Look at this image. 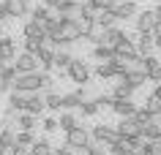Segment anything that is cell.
Instances as JSON below:
<instances>
[{
  "instance_id": "cell-8",
  "label": "cell",
  "mask_w": 161,
  "mask_h": 155,
  "mask_svg": "<svg viewBox=\"0 0 161 155\" xmlns=\"http://www.w3.org/2000/svg\"><path fill=\"white\" fill-rule=\"evenodd\" d=\"M115 57L118 60H126V63H139V54L134 49V38H126L115 46Z\"/></svg>"
},
{
  "instance_id": "cell-13",
  "label": "cell",
  "mask_w": 161,
  "mask_h": 155,
  "mask_svg": "<svg viewBox=\"0 0 161 155\" xmlns=\"http://www.w3.org/2000/svg\"><path fill=\"white\" fill-rule=\"evenodd\" d=\"M109 11H112V17H115V22H118V19H128V17H134V14H139L136 3H131V0H126V3H115Z\"/></svg>"
},
{
  "instance_id": "cell-4",
  "label": "cell",
  "mask_w": 161,
  "mask_h": 155,
  "mask_svg": "<svg viewBox=\"0 0 161 155\" xmlns=\"http://www.w3.org/2000/svg\"><path fill=\"white\" fill-rule=\"evenodd\" d=\"M115 131H118L120 139H142V136H139V133H142V125L134 120V114H131V117H123L120 125H118Z\"/></svg>"
},
{
  "instance_id": "cell-10",
  "label": "cell",
  "mask_w": 161,
  "mask_h": 155,
  "mask_svg": "<svg viewBox=\"0 0 161 155\" xmlns=\"http://www.w3.org/2000/svg\"><path fill=\"white\" fill-rule=\"evenodd\" d=\"M98 38H101V44H98V46H109V49H115V46H118L120 41H126L128 35L123 33L120 27H107V30H104V33L98 35Z\"/></svg>"
},
{
  "instance_id": "cell-29",
  "label": "cell",
  "mask_w": 161,
  "mask_h": 155,
  "mask_svg": "<svg viewBox=\"0 0 161 155\" xmlns=\"http://www.w3.org/2000/svg\"><path fill=\"white\" fill-rule=\"evenodd\" d=\"M93 54H96V60H101V63H112L115 60V49H109V46H96Z\"/></svg>"
},
{
  "instance_id": "cell-34",
  "label": "cell",
  "mask_w": 161,
  "mask_h": 155,
  "mask_svg": "<svg viewBox=\"0 0 161 155\" xmlns=\"http://www.w3.org/2000/svg\"><path fill=\"white\" fill-rule=\"evenodd\" d=\"M79 109H82V114H85V117H93V114L98 112V106H96V101H85L82 106H79Z\"/></svg>"
},
{
  "instance_id": "cell-36",
  "label": "cell",
  "mask_w": 161,
  "mask_h": 155,
  "mask_svg": "<svg viewBox=\"0 0 161 155\" xmlns=\"http://www.w3.org/2000/svg\"><path fill=\"white\" fill-rule=\"evenodd\" d=\"M41 46H44V44H38V41H27V38H25V52H27V54H36Z\"/></svg>"
},
{
  "instance_id": "cell-9",
  "label": "cell",
  "mask_w": 161,
  "mask_h": 155,
  "mask_svg": "<svg viewBox=\"0 0 161 155\" xmlns=\"http://www.w3.org/2000/svg\"><path fill=\"white\" fill-rule=\"evenodd\" d=\"M93 139L98 142V144H107V147H112V144H118V131L115 128H109V125H96L93 128Z\"/></svg>"
},
{
  "instance_id": "cell-20",
  "label": "cell",
  "mask_w": 161,
  "mask_h": 155,
  "mask_svg": "<svg viewBox=\"0 0 161 155\" xmlns=\"http://www.w3.org/2000/svg\"><path fill=\"white\" fill-rule=\"evenodd\" d=\"M120 82H126V85L131 87V90H136V87H139V85H145V82H147V76H145V74H142V71H139V68H131V71H128V74H126V76L120 79Z\"/></svg>"
},
{
  "instance_id": "cell-39",
  "label": "cell",
  "mask_w": 161,
  "mask_h": 155,
  "mask_svg": "<svg viewBox=\"0 0 161 155\" xmlns=\"http://www.w3.org/2000/svg\"><path fill=\"white\" fill-rule=\"evenodd\" d=\"M82 152H85V155H107V152H104V150H98V147H96V144H87L85 150H82Z\"/></svg>"
},
{
  "instance_id": "cell-21",
  "label": "cell",
  "mask_w": 161,
  "mask_h": 155,
  "mask_svg": "<svg viewBox=\"0 0 161 155\" xmlns=\"http://www.w3.org/2000/svg\"><path fill=\"white\" fill-rule=\"evenodd\" d=\"M36 60L41 63L44 74H47V71H49V68H55V65H52V60H55V52H52L49 46H41V49L36 52Z\"/></svg>"
},
{
  "instance_id": "cell-6",
  "label": "cell",
  "mask_w": 161,
  "mask_h": 155,
  "mask_svg": "<svg viewBox=\"0 0 161 155\" xmlns=\"http://www.w3.org/2000/svg\"><path fill=\"white\" fill-rule=\"evenodd\" d=\"M0 8L6 14V19L8 17H25L27 11H30V0H3Z\"/></svg>"
},
{
  "instance_id": "cell-18",
  "label": "cell",
  "mask_w": 161,
  "mask_h": 155,
  "mask_svg": "<svg viewBox=\"0 0 161 155\" xmlns=\"http://www.w3.org/2000/svg\"><path fill=\"white\" fill-rule=\"evenodd\" d=\"M55 8H58L60 17H76V14H79V8H82V3H76V0H60Z\"/></svg>"
},
{
  "instance_id": "cell-45",
  "label": "cell",
  "mask_w": 161,
  "mask_h": 155,
  "mask_svg": "<svg viewBox=\"0 0 161 155\" xmlns=\"http://www.w3.org/2000/svg\"><path fill=\"white\" fill-rule=\"evenodd\" d=\"M3 19H6V14H3V8H0V22H3Z\"/></svg>"
},
{
  "instance_id": "cell-41",
  "label": "cell",
  "mask_w": 161,
  "mask_h": 155,
  "mask_svg": "<svg viewBox=\"0 0 161 155\" xmlns=\"http://www.w3.org/2000/svg\"><path fill=\"white\" fill-rule=\"evenodd\" d=\"M58 3H60V0H41V6H44V8H55Z\"/></svg>"
},
{
  "instance_id": "cell-16",
  "label": "cell",
  "mask_w": 161,
  "mask_h": 155,
  "mask_svg": "<svg viewBox=\"0 0 161 155\" xmlns=\"http://www.w3.org/2000/svg\"><path fill=\"white\" fill-rule=\"evenodd\" d=\"M82 103H85V93L76 90V93H68L60 98V109H79Z\"/></svg>"
},
{
  "instance_id": "cell-32",
  "label": "cell",
  "mask_w": 161,
  "mask_h": 155,
  "mask_svg": "<svg viewBox=\"0 0 161 155\" xmlns=\"http://www.w3.org/2000/svg\"><path fill=\"white\" fill-rule=\"evenodd\" d=\"M33 128H36V117H30V114H19V131L33 133Z\"/></svg>"
},
{
  "instance_id": "cell-30",
  "label": "cell",
  "mask_w": 161,
  "mask_h": 155,
  "mask_svg": "<svg viewBox=\"0 0 161 155\" xmlns=\"http://www.w3.org/2000/svg\"><path fill=\"white\" fill-rule=\"evenodd\" d=\"M71 60H74V57H71L68 52H55V60H52V65L63 71V68H68V65H71Z\"/></svg>"
},
{
  "instance_id": "cell-19",
  "label": "cell",
  "mask_w": 161,
  "mask_h": 155,
  "mask_svg": "<svg viewBox=\"0 0 161 155\" xmlns=\"http://www.w3.org/2000/svg\"><path fill=\"white\" fill-rule=\"evenodd\" d=\"M27 98H30V95L11 93V98H8V112H11V114H14V112H22V114H25V112H27Z\"/></svg>"
},
{
  "instance_id": "cell-27",
  "label": "cell",
  "mask_w": 161,
  "mask_h": 155,
  "mask_svg": "<svg viewBox=\"0 0 161 155\" xmlns=\"http://www.w3.org/2000/svg\"><path fill=\"white\" fill-rule=\"evenodd\" d=\"M27 152L30 155H52V150H49V142H47V139H36L33 147H30Z\"/></svg>"
},
{
  "instance_id": "cell-22",
  "label": "cell",
  "mask_w": 161,
  "mask_h": 155,
  "mask_svg": "<svg viewBox=\"0 0 161 155\" xmlns=\"http://www.w3.org/2000/svg\"><path fill=\"white\" fill-rule=\"evenodd\" d=\"M112 112H118L120 117H131V114L136 112V106L134 103H131V98H128V101H115V98H112V106H109Z\"/></svg>"
},
{
  "instance_id": "cell-28",
  "label": "cell",
  "mask_w": 161,
  "mask_h": 155,
  "mask_svg": "<svg viewBox=\"0 0 161 155\" xmlns=\"http://www.w3.org/2000/svg\"><path fill=\"white\" fill-rule=\"evenodd\" d=\"M58 128L60 131H63V133H68V131H74L76 128V117H74V114H60V120H58Z\"/></svg>"
},
{
  "instance_id": "cell-37",
  "label": "cell",
  "mask_w": 161,
  "mask_h": 155,
  "mask_svg": "<svg viewBox=\"0 0 161 155\" xmlns=\"http://www.w3.org/2000/svg\"><path fill=\"white\" fill-rule=\"evenodd\" d=\"M44 131H47V133H52V131H58V120H55V117H47V120H44V125H41Z\"/></svg>"
},
{
  "instance_id": "cell-3",
  "label": "cell",
  "mask_w": 161,
  "mask_h": 155,
  "mask_svg": "<svg viewBox=\"0 0 161 155\" xmlns=\"http://www.w3.org/2000/svg\"><path fill=\"white\" fill-rule=\"evenodd\" d=\"M11 68L17 71V76L19 74H36V71H38V60H36V54L22 52V54L14 57V65H11Z\"/></svg>"
},
{
  "instance_id": "cell-46",
  "label": "cell",
  "mask_w": 161,
  "mask_h": 155,
  "mask_svg": "<svg viewBox=\"0 0 161 155\" xmlns=\"http://www.w3.org/2000/svg\"><path fill=\"white\" fill-rule=\"evenodd\" d=\"M0 68H3V63H0Z\"/></svg>"
},
{
  "instance_id": "cell-2",
  "label": "cell",
  "mask_w": 161,
  "mask_h": 155,
  "mask_svg": "<svg viewBox=\"0 0 161 155\" xmlns=\"http://www.w3.org/2000/svg\"><path fill=\"white\" fill-rule=\"evenodd\" d=\"M139 65H142V74L147 76V82H158L161 85V60H156L153 54H147V57H139Z\"/></svg>"
},
{
  "instance_id": "cell-24",
  "label": "cell",
  "mask_w": 161,
  "mask_h": 155,
  "mask_svg": "<svg viewBox=\"0 0 161 155\" xmlns=\"http://www.w3.org/2000/svg\"><path fill=\"white\" fill-rule=\"evenodd\" d=\"M14 79H17V71L11 68V65H3L0 68V90H8Z\"/></svg>"
},
{
  "instance_id": "cell-42",
  "label": "cell",
  "mask_w": 161,
  "mask_h": 155,
  "mask_svg": "<svg viewBox=\"0 0 161 155\" xmlns=\"http://www.w3.org/2000/svg\"><path fill=\"white\" fill-rule=\"evenodd\" d=\"M153 17H156V25H161V6H156V8H153Z\"/></svg>"
},
{
  "instance_id": "cell-12",
  "label": "cell",
  "mask_w": 161,
  "mask_h": 155,
  "mask_svg": "<svg viewBox=\"0 0 161 155\" xmlns=\"http://www.w3.org/2000/svg\"><path fill=\"white\" fill-rule=\"evenodd\" d=\"M66 71H68V76H71V82H79V85L90 79V68H87L82 60H76V57L71 60V65H68Z\"/></svg>"
},
{
  "instance_id": "cell-44",
  "label": "cell",
  "mask_w": 161,
  "mask_h": 155,
  "mask_svg": "<svg viewBox=\"0 0 161 155\" xmlns=\"http://www.w3.org/2000/svg\"><path fill=\"white\" fill-rule=\"evenodd\" d=\"M14 155H30V152H27V150H17Z\"/></svg>"
},
{
  "instance_id": "cell-33",
  "label": "cell",
  "mask_w": 161,
  "mask_h": 155,
  "mask_svg": "<svg viewBox=\"0 0 161 155\" xmlns=\"http://www.w3.org/2000/svg\"><path fill=\"white\" fill-rule=\"evenodd\" d=\"M60 98H63V95L49 93L47 98H44V109H55V112H58V109H60Z\"/></svg>"
},
{
  "instance_id": "cell-25",
  "label": "cell",
  "mask_w": 161,
  "mask_h": 155,
  "mask_svg": "<svg viewBox=\"0 0 161 155\" xmlns=\"http://www.w3.org/2000/svg\"><path fill=\"white\" fill-rule=\"evenodd\" d=\"M41 112H44V98L41 95H30V98H27V112L25 114L36 117V114H41Z\"/></svg>"
},
{
  "instance_id": "cell-14",
  "label": "cell",
  "mask_w": 161,
  "mask_h": 155,
  "mask_svg": "<svg viewBox=\"0 0 161 155\" xmlns=\"http://www.w3.org/2000/svg\"><path fill=\"white\" fill-rule=\"evenodd\" d=\"M25 38L27 41H38V44H47V35H44V27H41V22H27L25 25Z\"/></svg>"
},
{
  "instance_id": "cell-15",
  "label": "cell",
  "mask_w": 161,
  "mask_h": 155,
  "mask_svg": "<svg viewBox=\"0 0 161 155\" xmlns=\"http://www.w3.org/2000/svg\"><path fill=\"white\" fill-rule=\"evenodd\" d=\"M134 49H136L139 57H147V54L153 52V35L150 33H139V35H136V41H134Z\"/></svg>"
},
{
  "instance_id": "cell-43",
  "label": "cell",
  "mask_w": 161,
  "mask_h": 155,
  "mask_svg": "<svg viewBox=\"0 0 161 155\" xmlns=\"http://www.w3.org/2000/svg\"><path fill=\"white\" fill-rule=\"evenodd\" d=\"M52 155H74V152H71L68 147H60V150H55V152H52Z\"/></svg>"
},
{
  "instance_id": "cell-11",
  "label": "cell",
  "mask_w": 161,
  "mask_h": 155,
  "mask_svg": "<svg viewBox=\"0 0 161 155\" xmlns=\"http://www.w3.org/2000/svg\"><path fill=\"white\" fill-rule=\"evenodd\" d=\"M156 17H153V8H145L136 14V33H153L156 30Z\"/></svg>"
},
{
  "instance_id": "cell-17",
  "label": "cell",
  "mask_w": 161,
  "mask_h": 155,
  "mask_svg": "<svg viewBox=\"0 0 161 155\" xmlns=\"http://www.w3.org/2000/svg\"><path fill=\"white\" fill-rule=\"evenodd\" d=\"M14 57H17V49H14V38L3 35V38H0V63L14 60Z\"/></svg>"
},
{
  "instance_id": "cell-1",
  "label": "cell",
  "mask_w": 161,
  "mask_h": 155,
  "mask_svg": "<svg viewBox=\"0 0 161 155\" xmlns=\"http://www.w3.org/2000/svg\"><path fill=\"white\" fill-rule=\"evenodd\" d=\"M52 87V76L49 74H19L14 82H11V90L19 95H38V90H47Z\"/></svg>"
},
{
  "instance_id": "cell-38",
  "label": "cell",
  "mask_w": 161,
  "mask_h": 155,
  "mask_svg": "<svg viewBox=\"0 0 161 155\" xmlns=\"http://www.w3.org/2000/svg\"><path fill=\"white\" fill-rule=\"evenodd\" d=\"M150 35H153V46H156V49H161V25L156 27V30H153Z\"/></svg>"
},
{
  "instance_id": "cell-23",
  "label": "cell",
  "mask_w": 161,
  "mask_h": 155,
  "mask_svg": "<svg viewBox=\"0 0 161 155\" xmlns=\"http://www.w3.org/2000/svg\"><path fill=\"white\" fill-rule=\"evenodd\" d=\"M93 25L107 30V27H115V17H112V11H96L93 14Z\"/></svg>"
},
{
  "instance_id": "cell-26",
  "label": "cell",
  "mask_w": 161,
  "mask_h": 155,
  "mask_svg": "<svg viewBox=\"0 0 161 155\" xmlns=\"http://www.w3.org/2000/svg\"><path fill=\"white\" fill-rule=\"evenodd\" d=\"M131 93H134V90H131V87H128L126 82H120V85L115 87V90H112V95H109V98H115V101H128V98H131Z\"/></svg>"
},
{
  "instance_id": "cell-7",
  "label": "cell",
  "mask_w": 161,
  "mask_h": 155,
  "mask_svg": "<svg viewBox=\"0 0 161 155\" xmlns=\"http://www.w3.org/2000/svg\"><path fill=\"white\" fill-rule=\"evenodd\" d=\"M74 22H76V27H79V35H82V38H87V35L93 33V11L90 8H85V6H82V8H79V14H76L74 17Z\"/></svg>"
},
{
  "instance_id": "cell-31",
  "label": "cell",
  "mask_w": 161,
  "mask_h": 155,
  "mask_svg": "<svg viewBox=\"0 0 161 155\" xmlns=\"http://www.w3.org/2000/svg\"><path fill=\"white\" fill-rule=\"evenodd\" d=\"M96 76H101V79H112V76H118V74H115V68H112V63H98V68H96Z\"/></svg>"
},
{
  "instance_id": "cell-35",
  "label": "cell",
  "mask_w": 161,
  "mask_h": 155,
  "mask_svg": "<svg viewBox=\"0 0 161 155\" xmlns=\"http://www.w3.org/2000/svg\"><path fill=\"white\" fill-rule=\"evenodd\" d=\"M47 17H49V11L44 8V6H36L33 8V22H44Z\"/></svg>"
},
{
  "instance_id": "cell-40",
  "label": "cell",
  "mask_w": 161,
  "mask_h": 155,
  "mask_svg": "<svg viewBox=\"0 0 161 155\" xmlns=\"http://www.w3.org/2000/svg\"><path fill=\"white\" fill-rule=\"evenodd\" d=\"M14 152H17V147H14V144H11V147H0V155H14Z\"/></svg>"
},
{
  "instance_id": "cell-5",
  "label": "cell",
  "mask_w": 161,
  "mask_h": 155,
  "mask_svg": "<svg viewBox=\"0 0 161 155\" xmlns=\"http://www.w3.org/2000/svg\"><path fill=\"white\" fill-rule=\"evenodd\" d=\"M90 144V133H87L82 125H76L74 131H68L66 133V147H74V150H85Z\"/></svg>"
}]
</instances>
